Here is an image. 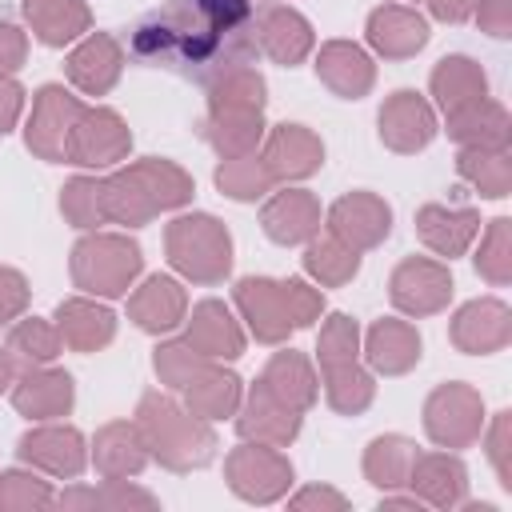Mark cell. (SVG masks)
Masks as SVG:
<instances>
[{
    "label": "cell",
    "instance_id": "1",
    "mask_svg": "<svg viewBox=\"0 0 512 512\" xmlns=\"http://www.w3.org/2000/svg\"><path fill=\"white\" fill-rule=\"evenodd\" d=\"M132 52L188 80L212 84L224 72L252 68L256 8L252 0H168L132 36Z\"/></svg>",
    "mask_w": 512,
    "mask_h": 512
},
{
    "label": "cell",
    "instance_id": "2",
    "mask_svg": "<svg viewBox=\"0 0 512 512\" xmlns=\"http://www.w3.org/2000/svg\"><path fill=\"white\" fill-rule=\"evenodd\" d=\"M136 432L144 440V448L164 464V468H176V472H188V468H204L216 452V436L212 428L184 412L176 400L160 396V392H148L136 408Z\"/></svg>",
    "mask_w": 512,
    "mask_h": 512
},
{
    "label": "cell",
    "instance_id": "3",
    "mask_svg": "<svg viewBox=\"0 0 512 512\" xmlns=\"http://www.w3.org/2000/svg\"><path fill=\"white\" fill-rule=\"evenodd\" d=\"M168 260L196 284H216L232 268V240L216 216L192 212L168 224Z\"/></svg>",
    "mask_w": 512,
    "mask_h": 512
},
{
    "label": "cell",
    "instance_id": "4",
    "mask_svg": "<svg viewBox=\"0 0 512 512\" xmlns=\"http://www.w3.org/2000/svg\"><path fill=\"white\" fill-rule=\"evenodd\" d=\"M140 276V248L128 236H84L72 248V280L96 296H124Z\"/></svg>",
    "mask_w": 512,
    "mask_h": 512
},
{
    "label": "cell",
    "instance_id": "5",
    "mask_svg": "<svg viewBox=\"0 0 512 512\" xmlns=\"http://www.w3.org/2000/svg\"><path fill=\"white\" fill-rule=\"evenodd\" d=\"M228 484L236 496L252 500V504H268L276 496H284V488L292 484V464L272 448V444H240L228 456Z\"/></svg>",
    "mask_w": 512,
    "mask_h": 512
},
{
    "label": "cell",
    "instance_id": "6",
    "mask_svg": "<svg viewBox=\"0 0 512 512\" xmlns=\"http://www.w3.org/2000/svg\"><path fill=\"white\" fill-rule=\"evenodd\" d=\"M480 396L468 384H440L424 404V428L444 448H464L480 436Z\"/></svg>",
    "mask_w": 512,
    "mask_h": 512
},
{
    "label": "cell",
    "instance_id": "7",
    "mask_svg": "<svg viewBox=\"0 0 512 512\" xmlns=\"http://www.w3.org/2000/svg\"><path fill=\"white\" fill-rule=\"evenodd\" d=\"M128 144H132V136H128L124 120L112 108H84L80 120L72 124L64 160L88 164V168H104V164L124 160L128 156Z\"/></svg>",
    "mask_w": 512,
    "mask_h": 512
},
{
    "label": "cell",
    "instance_id": "8",
    "mask_svg": "<svg viewBox=\"0 0 512 512\" xmlns=\"http://www.w3.org/2000/svg\"><path fill=\"white\" fill-rule=\"evenodd\" d=\"M84 104L64 92L60 84H44L32 100V120H28V148L44 160H64V148H68V136H72V124L80 120Z\"/></svg>",
    "mask_w": 512,
    "mask_h": 512
},
{
    "label": "cell",
    "instance_id": "9",
    "mask_svg": "<svg viewBox=\"0 0 512 512\" xmlns=\"http://www.w3.org/2000/svg\"><path fill=\"white\" fill-rule=\"evenodd\" d=\"M452 296V276L444 264L428 260V256H408L396 272H392V304L408 316H428L440 312Z\"/></svg>",
    "mask_w": 512,
    "mask_h": 512
},
{
    "label": "cell",
    "instance_id": "10",
    "mask_svg": "<svg viewBox=\"0 0 512 512\" xmlns=\"http://www.w3.org/2000/svg\"><path fill=\"white\" fill-rule=\"evenodd\" d=\"M388 228H392V208L372 192H352V196L336 200L328 212V232L356 252L376 248L388 236Z\"/></svg>",
    "mask_w": 512,
    "mask_h": 512
},
{
    "label": "cell",
    "instance_id": "11",
    "mask_svg": "<svg viewBox=\"0 0 512 512\" xmlns=\"http://www.w3.org/2000/svg\"><path fill=\"white\" fill-rule=\"evenodd\" d=\"M236 304L244 312V320L252 324L256 340L264 344H280L296 324L288 312V296H284V280H264V276H248L236 284Z\"/></svg>",
    "mask_w": 512,
    "mask_h": 512
},
{
    "label": "cell",
    "instance_id": "12",
    "mask_svg": "<svg viewBox=\"0 0 512 512\" xmlns=\"http://www.w3.org/2000/svg\"><path fill=\"white\" fill-rule=\"evenodd\" d=\"M436 136V116L424 96L400 88L380 108V140L396 152H420Z\"/></svg>",
    "mask_w": 512,
    "mask_h": 512
},
{
    "label": "cell",
    "instance_id": "13",
    "mask_svg": "<svg viewBox=\"0 0 512 512\" xmlns=\"http://www.w3.org/2000/svg\"><path fill=\"white\" fill-rule=\"evenodd\" d=\"M20 460L24 464H36L52 476H80L84 472V436L76 428H64V424H44V428H32L20 436Z\"/></svg>",
    "mask_w": 512,
    "mask_h": 512
},
{
    "label": "cell",
    "instance_id": "14",
    "mask_svg": "<svg viewBox=\"0 0 512 512\" xmlns=\"http://www.w3.org/2000/svg\"><path fill=\"white\" fill-rule=\"evenodd\" d=\"M264 168L272 180H304L324 164V144L304 124H280L264 144Z\"/></svg>",
    "mask_w": 512,
    "mask_h": 512
},
{
    "label": "cell",
    "instance_id": "15",
    "mask_svg": "<svg viewBox=\"0 0 512 512\" xmlns=\"http://www.w3.org/2000/svg\"><path fill=\"white\" fill-rule=\"evenodd\" d=\"M508 336H512V320H508V308L500 300H472L452 320V344L460 352H472V356L504 348Z\"/></svg>",
    "mask_w": 512,
    "mask_h": 512
},
{
    "label": "cell",
    "instance_id": "16",
    "mask_svg": "<svg viewBox=\"0 0 512 512\" xmlns=\"http://www.w3.org/2000/svg\"><path fill=\"white\" fill-rule=\"evenodd\" d=\"M368 44L388 60L416 56L428 44V20L420 12H412V8L384 4V8H376L368 16Z\"/></svg>",
    "mask_w": 512,
    "mask_h": 512
},
{
    "label": "cell",
    "instance_id": "17",
    "mask_svg": "<svg viewBox=\"0 0 512 512\" xmlns=\"http://www.w3.org/2000/svg\"><path fill=\"white\" fill-rule=\"evenodd\" d=\"M260 224L276 244H304L320 232V204H316L312 192L288 188V192H276L264 204Z\"/></svg>",
    "mask_w": 512,
    "mask_h": 512
},
{
    "label": "cell",
    "instance_id": "18",
    "mask_svg": "<svg viewBox=\"0 0 512 512\" xmlns=\"http://www.w3.org/2000/svg\"><path fill=\"white\" fill-rule=\"evenodd\" d=\"M256 44L276 64H300L312 52V24L296 8H264L256 16Z\"/></svg>",
    "mask_w": 512,
    "mask_h": 512
},
{
    "label": "cell",
    "instance_id": "19",
    "mask_svg": "<svg viewBox=\"0 0 512 512\" xmlns=\"http://www.w3.org/2000/svg\"><path fill=\"white\" fill-rule=\"evenodd\" d=\"M12 404L28 416V420H56L72 408V376L56 372V368H40L32 364L20 384L12 388Z\"/></svg>",
    "mask_w": 512,
    "mask_h": 512
},
{
    "label": "cell",
    "instance_id": "20",
    "mask_svg": "<svg viewBox=\"0 0 512 512\" xmlns=\"http://www.w3.org/2000/svg\"><path fill=\"white\" fill-rule=\"evenodd\" d=\"M120 64H124V52L120 44L108 36V32H96L88 36L72 56H68V80L88 92V96H104L116 80H120Z\"/></svg>",
    "mask_w": 512,
    "mask_h": 512
},
{
    "label": "cell",
    "instance_id": "21",
    "mask_svg": "<svg viewBox=\"0 0 512 512\" xmlns=\"http://www.w3.org/2000/svg\"><path fill=\"white\" fill-rule=\"evenodd\" d=\"M300 432V412L280 404L260 380L256 388L248 392V404H244V416H240V436L248 440H260V444H272V448H284L288 440H296Z\"/></svg>",
    "mask_w": 512,
    "mask_h": 512
},
{
    "label": "cell",
    "instance_id": "22",
    "mask_svg": "<svg viewBox=\"0 0 512 512\" xmlns=\"http://www.w3.org/2000/svg\"><path fill=\"white\" fill-rule=\"evenodd\" d=\"M408 484L416 488L420 500H428V504H436V508H452V504H460L464 492H468V472H464V464H460L456 456H448V452H424V456L416 452L412 472H408Z\"/></svg>",
    "mask_w": 512,
    "mask_h": 512
},
{
    "label": "cell",
    "instance_id": "23",
    "mask_svg": "<svg viewBox=\"0 0 512 512\" xmlns=\"http://www.w3.org/2000/svg\"><path fill=\"white\" fill-rule=\"evenodd\" d=\"M188 344L204 356V360H236L244 352V336L236 328V320L228 316V308L220 300H200L192 308L188 320Z\"/></svg>",
    "mask_w": 512,
    "mask_h": 512
},
{
    "label": "cell",
    "instance_id": "24",
    "mask_svg": "<svg viewBox=\"0 0 512 512\" xmlns=\"http://www.w3.org/2000/svg\"><path fill=\"white\" fill-rule=\"evenodd\" d=\"M416 232H420V240L432 248V252H440V256H460L468 244H472V236L480 232V216L472 212V208H444V204H424L420 212H416Z\"/></svg>",
    "mask_w": 512,
    "mask_h": 512
},
{
    "label": "cell",
    "instance_id": "25",
    "mask_svg": "<svg viewBox=\"0 0 512 512\" xmlns=\"http://www.w3.org/2000/svg\"><path fill=\"white\" fill-rule=\"evenodd\" d=\"M316 76L336 92V96H344V100H356V96H364L368 88H372V60L356 48V44H348V40H332V44H324L320 48V56H316Z\"/></svg>",
    "mask_w": 512,
    "mask_h": 512
},
{
    "label": "cell",
    "instance_id": "26",
    "mask_svg": "<svg viewBox=\"0 0 512 512\" xmlns=\"http://www.w3.org/2000/svg\"><path fill=\"white\" fill-rule=\"evenodd\" d=\"M184 308H188L184 288L176 280H168V276H148L144 288H136L128 296V316L144 332H168V328H176L184 320Z\"/></svg>",
    "mask_w": 512,
    "mask_h": 512
},
{
    "label": "cell",
    "instance_id": "27",
    "mask_svg": "<svg viewBox=\"0 0 512 512\" xmlns=\"http://www.w3.org/2000/svg\"><path fill=\"white\" fill-rule=\"evenodd\" d=\"M56 328H60V340L72 344L76 352H96L112 340L116 316L92 300H64L56 308Z\"/></svg>",
    "mask_w": 512,
    "mask_h": 512
},
{
    "label": "cell",
    "instance_id": "28",
    "mask_svg": "<svg viewBox=\"0 0 512 512\" xmlns=\"http://www.w3.org/2000/svg\"><path fill=\"white\" fill-rule=\"evenodd\" d=\"M420 360V336L404 320H376L368 328V364L384 376L408 372Z\"/></svg>",
    "mask_w": 512,
    "mask_h": 512
},
{
    "label": "cell",
    "instance_id": "29",
    "mask_svg": "<svg viewBox=\"0 0 512 512\" xmlns=\"http://www.w3.org/2000/svg\"><path fill=\"white\" fill-rule=\"evenodd\" d=\"M432 92H436L440 108L452 116V112L484 100L488 96V80H484V72H480L476 60H468V56H444L436 64V72H432Z\"/></svg>",
    "mask_w": 512,
    "mask_h": 512
},
{
    "label": "cell",
    "instance_id": "30",
    "mask_svg": "<svg viewBox=\"0 0 512 512\" xmlns=\"http://www.w3.org/2000/svg\"><path fill=\"white\" fill-rule=\"evenodd\" d=\"M448 136L464 148H508V112L484 96L448 116Z\"/></svg>",
    "mask_w": 512,
    "mask_h": 512
},
{
    "label": "cell",
    "instance_id": "31",
    "mask_svg": "<svg viewBox=\"0 0 512 512\" xmlns=\"http://www.w3.org/2000/svg\"><path fill=\"white\" fill-rule=\"evenodd\" d=\"M148 464V448L136 432V424H108L96 436V468L104 480H128Z\"/></svg>",
    "mask_w": 512,
    "mask_h": 512
},
{
    "label": "cell",
    "instance_id": "32",
    "mask_svg": "<svg viewBox=\"0 0 512 512\" xmlns=\"http://www.w3.org/2000/svg\"><path fill=\"white\" fill-rule=\"evenodd\" d=\"M260 384H264L280 404H288V408H296V412H304V408L316 400V372H312V364H308L300 352H292V348H288V352H276V356L268 360Z\"/></svg>",
    "mask_w": 512,
    "mask_h": 512
},
{
    "label": "cell",
    "instance_id": "33",
    "mask_svg": "<svg viewBox=\"0 0 512 512\" xmlns=\"http://www.w3.org/2000/svg\"><path fill=\"white\" fill-rule=\"evenodd\" d=\"M204 128H208L212 148H216L224 160H232V156L256 152L260 132H264V120H260V112H252V108H212V116H208Z\"/></svg>",
    "mask_w": 512,
    "mask_h": 512
},
{
    "label": "cell",
    "instance_id": "34",
    "mask_svg": "<svg viewBox=\"0 0 512 512\" xmlns=\"http://www.w3.org/2000/svg\"><path fill=\"white\" fill-rule=\"evenodd\" d=\"M24 16L32 32L52 48L76 40L88 28V8L80 0H24Z\"/></svg>",
    "mask_w": 512,
    "mask_h": 512
},
{
    "label": "cell",
    "instance_id": "35",
    "mask_svg": "<svg viewBox=\"0 0 512 512\" xmlns=\"http://www.w3.org/2000/svg\"><path fill=\"white\" fill-rule=\"evenodd\" d=\"M184 392H188V412L200 420L232 416L240 404V380L224 368H212V364H204V372H196Z\"/></svg>",
    "mask_w": 512,
    "mask_h": 512
},
{
    "label": "cell",
    "instance_id": "36",
    "mask_svg": "<svg viewBox=\"0 0 512 512\" xmlns=\"http://www.w3.org/2000/svg\"><path fill=\"white\" fill-rule=\"evenodd\" d=\"M128 172H132V180L144 188V196L152 200V208L160 212V208H180L188 196H192V180H188V172L184 168H176V164H168V160H136V164H128Z\"/></svg>",
    "mask_w": 512,
    "mask_h": 512
},
{
    "label": "cell",
    "instance_id": "37",
    "mask_svg": "<svg viewBox=\"0 0 512 512\" xmlns=\"http://www.w3.org/2000/svg\"><path fill=\"white\" fill-rule=\"evenodd\" d=\"M412 460H416V444L404 440V436H380L368 444V456H364V472L376 488H396V484H408V472H412Z\"/></svg>",
    "mask_w": 512,
    "mask_h": 512
},
{
    "label": "cell",
    "instance_id": "38",
    "mask_svg": "<svg viewBox=\"0 0 512 512\" xmlns=\"http://www.w3.org/2000/svg\"><path fill=\"white\" fill-rule=\"evenodd\" d=\"M460 176L472 180L484 196H508V184H512L508 148H464L460 152Z\"/></svg>",
    "mask_w": 512,
    "mask_h": 512
},
{
    "label": "cell",
    "instance_id": "39",
    "mask_svg": "<svg viewBox=\"0 0 512 512\" xmlns=\"http://www.w3.org/2000/svg\"><path fill=\"white\" fill-rule=\"evenodd\" d=\"M304 268L320 280V284H344V280H352L356 276V268H360V252L356 248H348L344 240H336L332 232L324 236V240H312L308 244V252H304Z\"/></svg>",
    "mask_w": 512,
    "mask_h": 512
},
{
    "label": "cell",
    "instance_id": "40",
    "mask_svg": "<svg viewBox=\"0 0 512 512\" xmlns=\"http://www.w3.org/2000/svg\"><path fill=\"white\" fill-rule=\"evenodd\" d=\"M324 384H328V404L344 416H356L372 404L376 396V384L372 376L352 360V364H336V368H324Z\"/></svg>",
    "mask_w": 512,
    "mask_h": 512
},
{
    "label": "cell",
    "instance_id": "41",
    "mask_svg": "<svg viewBox=\"0 0 512 512\" xmlns=\"http://www.w3.org/2000/svg\"><path fill=\"white\" fill-rule=\"evenodd\" d=\"M216 184H220V192H228L232 200H256V196H264L276 180H272V172L264 168V160H260L256 152H248V156L224 160V164L216 168Z\"/></svg>",
    "mask_w": 512,
    "mask_h": 512
},
{
    "label": "cell",
    "instance_id": "42",
    "mask_svg": "<svg viewBox=\"0 0 512 512\" xmlns=\"http://www.w3.org/2000/svg\"><path fill=\"white\" fill-rule=\"evenodd\" d=\"M60 328H52L48 320L40 316H28L20 320L12 332H8V352L20 356L24 364H48L52 356H60Z\"/></svg>",
    "mask_w": 512,
    "mask_h": 512
},
{
    "label": "cell",
    "instance_id": "43",
    "mask_svg": "<svg viewBox=\"0 0 512 512\" xmlns=\"http://www.w3.org/2000/svg\"><path fill=\"white\" fill-rule=\"evenodd\" d=\"M56 504L64 508H156V496H148L144 488H132L128 480H104V488H72L64 492Z\"/></svg>",
    "mask_w": 512,
    "mask_h": 512
},
{
    "label": "cell",
    "instance_id": "44",
    "mask_svg": "<svg viewBox=\"0 0 512 512\" xmlns=\"http://www.w3.org/2000/svg\"><path fill=\"white\" fill-rule=\"evenodd\" d=\"M208 88H212V108H252V112L264 108V80L256 68L224 72Z\"/></svg>",
    "mask_w": 512,
    "mask_h": 512
},
{
    "label": "cell",
    "instance_id": "45",
    "mask_svg": "<svg viewBox=\"0 0 512 512\" xmlns=\"http://www.w3.org/2000/svg\"><path fill=\"white\" fill-rule=\"evenodd\" d=\"M60 208H64V216H68L76 228H96V224H104V220H108V212H104V180L76 176V180L64 188Z\"/></svg>",
    "mask_w": 512,
    "mask_h": 512
},
{
    "label": "cell",
    "instance_id": "46",
    "mask_svg": "<svg viewBox=\"0 0 512 512\" xmlns=\"http://www.w3.org/2000/svg\"><path fill=\"white\" fill-rule=\"evenodd\" d=\"M356 344H360V332H356V320H348L344 312L328 316V324L320 328V344H316V356H320V368H336V364H352L356 360Z\"/></svg>",
    "mask_w": 512,
    "mask_h": 512
},
{
    "label": "cell",
    "instance_id": "47",
    "mask_svg": "<svg viewBox=\"0 0 512 512\" xmlns=\"http://www.w3.org/2000/svg\"><path fill=\"white\" fill-rule=\"evenodd\" d=\"M476 268L480 276H488L492 284H508L512 276V240H508V220H492L484 244H480V256H476Z\"/></svg>",
    "mask_w": 512,
    "mask_h": 512
},
{
    "label": "cell",
    "instance_id": "48",
    "mask_svg": "<svg viewBox=\"0 0 512 512\" xmlns=\"http://www.w3.org/2000/svg\"><path fill=\"white\" fill-rule=\"evenodd\" d=\"M204 356L184 340V344H164V348H156V372H160V380L164 384H172V388H188L192 384V376L196 372H204Z\"/></svg>",
    "mask_w": 512,
    "mask_h": 512
},
{
    "label": "cell",
    "instance_id": "49",
    "mask_svg": "<svg viewBox=\"0 0 512 512\" xmlns=\"http://www.w3.org/2000/svg\"><path fill=\"white\" fill-rule=\"evenodd\" d=\"M44 504H56L44 480L28 472H0V508H44Z\"/></svg>",
    "mask_w": 512,
    "mask_h": 512
},
{
    "label": "cell",
    "instance_id": "50",
    "mask_svg": "<svg viewBox=\"0 0 512 512\" xmlns=\"http://www.w3.org/2000/svg\"><path fill=\"white\" fill-rule=\"evenodd\" d=\"M284 296H288V312H292L296 328L312 324L320 316V308H324V296L316 288H308L304 280H284Z\"/></svg>",
    "mask_w": 512,
    "mask_h": 512
},
{
    "label": "cell",
    "instance_id": "51",
    "mask_svg": "<svg viewBox=\"0 0 512 512\" xmlns=\"http://www.w3.org/2000/svg\"><path fill=\"white\" fill-rule=\"evenodd\" d=\"M28 304V284L16 268H0V324H8L12 316H20Z\"/></svg>",
    "mask_w": 512,
    "mask_h": 512
},
{
    "label": "cell",
    "instance_id": "52",
    "mask_svg": "<svg viewBox=\"0 0 512 512\" xmlns=\"http://www.w3.org/2000/svg\"><path fill=\"white\" fill-rule=\"evenodd\" d=\"M24 52H28L24 32L12 24H0V76H12L24 64Z\"/></svg>",
    "mask_w": 512,
    "mask_h": 512
},
{
    "label": "cell",
    "instance_id": "53",
    "mask_svg": "<svg viewBox=\"0 0 512 512\" xmlns=\"http://www.w3.org/2000/svg\"><path fill=\"white\" fill-rule=\"evenodd\" d=\"M476 20H480L484 32H492V36H508V32H512V0H480Z\"/></svg>",
    "mask_w": 512,
    "mask_h": 512
},
{
    "label": "cell",
    "instance_id": "54",
    "mask_svg": "<svg viewBox=\"0 0 512 512\" xmlns=\"http://www.w3.org/2000/svg\"><path fill=\"white\" fill-rule=\"evenodd\" d=\"M488 444H492L488 456H492V464H496V472H500V484L512 488V472H508V412L496 416V428H492V440H488Z\"/></svg>",
    "mask_w": 512,
    "mask_h": 512
},
{
    "label": "cell",
    "instance_id": "55",
    "mask_svg": "<svg viewBox=\"0 0 512 512\" xmlns=\"http://www.w3.org/2000/svg\"><path fill=\"white\" fill-rule=\"evenodd\" d=\"M20 108H24V88L12 76H0V136L16 124Z\"/></svg>",
    "mask_w": 512,
    "mask_h": 512
},
{
    "label": "cell",
    "instance_id": "56",
    "mask_svg": "<svg viewBox=\"0 0 512 512\" xmlns=\"http://www.w3.org/2000/svg\"><path fill=\"white\" fill-rule=\"evenodd\" d=\"M312 504H320V508H348V500L340 492H332V488H304L300 496H292V508H312Z\"/></svg>",
    "mask_w": 512,
    "mask_h": 512
},
{
    "label": "cell",
    "instance_id": "57",
    "mask_svg": "<svg viewBox=\"0 0 512 512\" xmlns=\"http://www.w3.org/2000/svg\"><path fill=\"white\" fill-rule=\"evenodd\" d=\"M428 4H432V16L436 20H448V24L472 16V8H476V0H428Z\"/></svg>",
    "mask_w": 512,
    "mask_h": 512
},
{
    "label": "cell",
    "instance_id": "58",
    "mask_svg": "<svg viewBox=\"0 0 512 512\" xmlns=\"http://www.w3.org/2000/svg\"><path fill=\"white\" fill-rule=\"evenodd\" d=\"M12 384V352L8 348H0V392Z\"/></svg>",
    "mask_w": 512,
    "mask_h": 512
},
{
    "label": "cell",
    "instance_id": "59",
    "mask_svg": "<svg viewBox=\"0 0 512 512\" xmlns=\"http://www.w3.org/2000/svg\"><path fill=\"white\" fill-rule=\"evenodd\" d=\"M388 508H420V496H384Z\"/></svg>",
    "mask_w": 512,
    "mask_h": 512
}]
</instances>
